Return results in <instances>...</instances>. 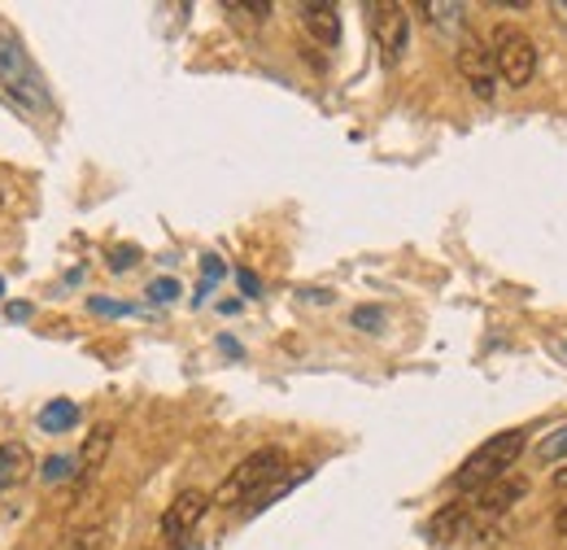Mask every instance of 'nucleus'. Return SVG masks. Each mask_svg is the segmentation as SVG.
Here are the masks:
<instances>
[{"instance_id": "obj_2", "label": "nucleus", "mask_w": 567, "mask_h": 550, "mask_svg": "<svg viewBox=\"0 0 567 550\" xmlns=\"http://www.w3.org/2000/svg\"><path fill=\"white\" fill-rule=\"evenodd\" d=\"M284 468H288V455H284L280 446H262V450H254L249 459H240V464L231 468V477L218 485L214 502H218V507L262 502V498L271 493V485L284 477Z\"/></svg>"}, {"instance_id": "obj_11", "label": "nucleus", "mask_w": 567, "mask_h": 550, "mask_svg": "<svg viewBox=\"0 0 567 550\" xmlns=\"http://www.w3.org/2000/svg\"><path fill=\"white\" fill-rule=\"evenodd\" d=\"M467 524H472V507H467V498H458V502L441 507V511L427 520V538H432V542H454Z\"/></svg>"}, {"instance_id": "obj_18", "label": "nucleus", "mask_w": 567, "mask_h": 550, "mask_svg": "<svg viewBox=\"0 0 567 550\" xmlns=\"http://www.w3.org/2000/svg\"><path fill=\"white\" fill-rule=\"evenodd\" d=\"M227 9H231V13H249V18H258V22L271 18V4H267V0H258V4H227Z\"/></svg>"}, {"instance_id": "obj_17", "label": "nucleus", "mask_w": 567, "mask_h": 550, "mask_svg": "<svg viewBox=\"0 0 567 550\" xmlns=\"http://www.w3.org/2000/svg\"><path fill=\"white\" fill-rule=\"evenodd\" d=\"M66 477H71V459L66 455H53L44 464V481H66Z\"/></svg>"}, {"instance_id": "obj_7", "label": "nucleus", "mask_w": 567, "mask_h": 550, "mask_svg": "<svg viewBox=\"0 0 567 550\" xmlns=\"http://www.w3.org/2000/svg\"><path fill=\"white\" fill-rule=\"evenodd\" d=\"M454 67L458 74L467 79V88L481 96V101H489L497 92V70H494V53H489V44H481V40H463L458 44V53H454Z\"/></svg>"}, {"instance_id": "obj_19", "label": "nucleus", "mask_w": 567, "mask_h": 550, "mask_svg": "<svg viewBox=\"0 0 567 550\" xmlns=\"http://www.w3.org/2000/svg\"><path fill=\"white\" fill-rule=\"evenodd\" d=\"M132 263H136V249H114V254H110V267H114V272H127Z\"/></svg>"}, {"instance_id": "obj_26", "label": "nucleus", "mask_w": 567, "mask_h": 550, "mask_svg": "<svg viewBox=\"0 0 567 550\" xmlns=\"http://www.w3.org/2000/svg\"><path fill=\"white\" fill-rule=\"evenodd\" d=\"M555 489H564V493H567V468H559V472H555Z\"/></svg>"}, {"instance_id": "obj_13", "label": "nucleus", "mask_w": 567, "mask_h": 550, "mask_svg": "<svg viewBox=\"0 0 567 550\" xmlns=\"http://www.w3.org/2000/svg\"><path fill=\"white\" fill-rule=\"evenodd\" d=\"M74 424H79V407L66 403V398H58V403H49V407L40 411V428H44V432H66Z\"/></svg>"}, {"instance_id": "obj_8", "label": "nucleus", "mask_w": 567, "mask_h": 550, "mask_svg": "<svg viewBox=\"0 0 567 550\" xmlns=\"http://www.w3.org/2000/svg\"><path fill=\"white\" fill-rule=\"evenodd\" d=\"M524 493H528V481H524V477H502V481L476 489V493L467 498L472 520H476V516H481V520H494V516H502V511H511Z\"/></svg>"}, {"instance_id": "obj_6", "label": "nucleus", "mask_w": 567, "mask_h": 550, "mask_svg": "<svg viewBox=\"0 0 567 550\" xmlns=\"http://www.w3.org/2000/svg\"><path fill=\"white\" fill-rule=\"evenodd\" d=\"M210 493L206 489H184L171 507H166V516H162V538L171 542V547H184L193 533H197V524L206 520V511H210Z\"/></svg>"}, {"instance_id": "obj_9", "label": "nucleus", "mask_w": 567, "mask_h": 550, "mask_svg": "<svg viewBox=\"0 0 567 550\" xmlns=\"http://www.w3.org/2000/svg\"><path fill=\"white\" fill-rule=\"evenodd\" d=\"M301 27L323 44V49H337L341 44V9L332 0H306L301 9Z\"/></svg>"}, {"instance_id": "obj_3", "label": "nucleus", "mask_w": 567, "mask_h": 550, "mask_svg": "<svg viewBox=\"0 0 567 550\" xmlns=\"http://www.w3.org/2000/svg\"><path fill=\"white\" fill-rule=\"evenodd\" d=\"M0 88L13 96V105H22L31 114H44L49 110V83H44V74L35 70V62L27 58V49L9 31H0Z\"/></svg>"}, {"instance_id": "obj_23", "label": "nucleus", "mask_w": 567, "mask_h": 550, "mask_svg": "<svg viewBox=\"0 0 567 550\" xmlns=\"http://www.w3.org/2000/svg\"><path fill=\"white\" fill-rule=\"evenodd\" d=\"M550 13H555V22H559V27H567V0H555V4H550Z\"/></svg>"}, {"instance_id": "obj_14", "label": "nucleus", "mask_w": 567, "mask_h": 550, "mask_svg": "<svg viewBox=\"0 0 567 550\" xmlns=\"http://www.w3.org/2000/svg\"><path fill=\"white\" fill-rule=\"evenodd\" d=\"M420 13H424L432 27H458V22H463V13H467V4H458V0H450V4H441V0H424V4H420Z\"/></svg>"}, {"instance_id": "obj_15", "label": "nucleus", "mask_w": 567, "mask_h": 550, "mask_svg": "<svg viewBox=\"0 0 567 550\" xmlns=\"http://www.w3.org/2000/svg\"><path fill=\"white\" fill-rule=\"evenodd\" d=\"M537 459L542 464H555V459H567V424L555 432V437H546L542 446H537Z\"/></svg>"}, {"instance_id": "obj_1", "label": "nucleus", "mask_w": 567, "mask_h": 550, "mask_svg": "<svg viewBox=\"0 0 567 550\" xmlns=\"http://www.w3.org/2000/svg\"><path fill=\"white\" fill-rule=\"evenodd\" d=\"M524 446H528V432H524V428L497 432V437H489L485 446H476V450L458 464V472L450 477V485H454L458 493H476V489H485V485L511 477V468H515V459L524 455Z\"/></svg>"}, {"instance_id": "obj_10", "label": "nucleus", "mask_w": 567, "mask_h": 550, "mask_svg": "<svg viewBox=\"0 0 567 550\" xmlns=\"http://www.w3.org/2000/svg\"><path fill=\"white\" fill-rule=\"evenodd\" d=\"M110 446H114V428H110V424H96V428L83 437V450H79V477H83V481L105 468Z\"/></svg>"}, {"instance_id": "obj_16", "label": "nucleus", "mask_w": 567, "mask_h": 550, "mask_svg": "<svg viewBox=\"0 0 567 550\" xmlns=\"http://www.w3.org/2000/svg\"><path fill=\"white\" fill-rule=\"evenodd\" d=\"M354 324L362 328V333H380V324H384V310H375V306H358Z\"/></svg>"}, {"instance_id": "obj_21", "label": "nucleus", "mask_w": 567, "mask_h": 550, "mask_svg": "<svg viewBox=\"0 0 567 550\" xmlns=\"http://www.w3.org/2000/svg\"><path fill=\"white\" fill-rule=\"evenodd\" d=\"M92 310H101V315H123L127 306H118V302H101V297H96V302H92Z\"/></svg>"}, {"instance_id": "obj_27", "label": "nucleus", "mask_w": 567, "mask_h": 550, "mask_svg": "<svg viewBox=\"0 0 567 550\" xmlns=\"http://www.w3.org/2000/svg\"><path fill=\"white\" fill-rule=\"evenodd\" d=\"M0 293H4V279H0Z\"/></svg>"}, {"instance_id": "obj_25", "label": "nucleus", "mask_w": 567, "mask_h": 550, "mask_svg": "<svg viewBox=\"0 0 567 550\" xmlns=\"http://www.w3.org/2000/svg\"><path fill=\"white\" fill-rule=\"evenodd\" d=\"M555 529H559V533H567V502H564V511L555 516Z\"/></svg>"}, {"instance_id": "obj_20", "label": "nucleus", "mask_w": 567, "mask_h": 550, "mask_svg": "<svg viewBox=\"0 0 567 550\" xmlns=\"http://www.w3.org/2000/svg\"><path fill=\"white\" fill-rule=\"evenodd\" d=\"M148 293H153V297H157V302H171V297H175V293H179V284H175V279H157V284H153V288H148Z\"/></svg>"}, {"instance_id": "obj_12", "label": "nucleus", "mask_w": 567, "mask_h": 550, "mask_svg": "<svg viewBox=\"0 0 567 550\" xmlns=\"http://www.w3.org/2000/svg\"><path fill=\"white\" fill-rule=\"evenodd\" d=\"M31 477V450L22 441H0V489H13Z\"/></svg>"}, {"instance_id": "obj_24", "label": "nucleus", "mask_w": 567, "mask_h": 550, "mask_svg": "<svg viewBox=\"0 0 567 550\" xmlns=\"http://www.w3.org/2000/svg\"><path fill=\"white\" fill-rule=\"evenodd\" d=\"M240 284H245V293H249V297H254V293H258V279H254V275H249V272L240 275Z\"/></svg>"}, {"instance_id": "obj_22", "label": "nucleus", "mask_w": 567, "mask_h": 550, "mask_svg": "<svg viewBox=\"0 0 567 550\" xmlns=\"http://www.w3.org/2000/svg\"><path fill=\"white\" fill-rule=\"evenodd\" d=\"M9 319H18V324L31 319V306H27V302H13V306H9Z\"/></svg>"}, {"instance_id": "obj_5", "label": "nucleus", "mask_w": 567, "mask_h": 550, "mask_svg": "<svg viewBox=\"0 0 567 550\" xmlns=\"http://www.w3.org/2000/svg\"><path fill=\"white\" fill-rule=\"evenodd\" d=\"M371 13V31H375V44H380V58L384 67H398L406 44H411V18H406V4H393V0H380V4H367Z\"/></svg>"}, {"instance_id": "obj_4", "label": "nucleus", "mask_w": 567, "mask_h": 550, "mask_svg": "<svg viewBox=\"0 0 567 550\" xmlns=\"http://www.w3.org/2000/svg\"><path fill=\"white\" fill-rule=\"evenodd\" d=\"M489 53H494V70L502 83H511V88L533 83V74H537V44L528 40V31L502 22L489 35Z\"/></svg>"}]
</instances>
